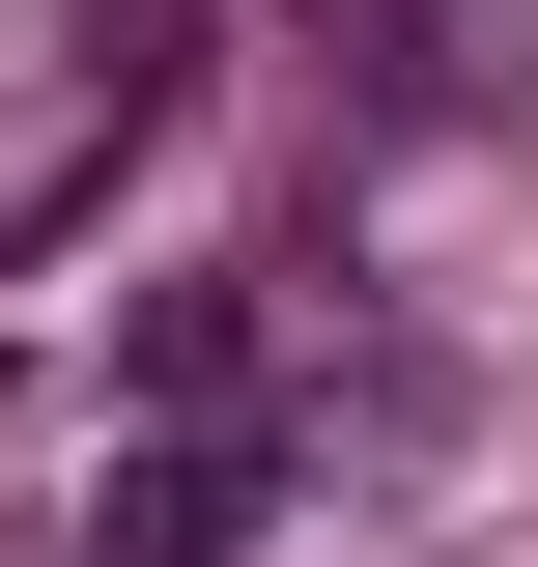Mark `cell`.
<instances>
[{
	"instance_id": "obj_1",
	"label": "cell",
	"mask_w": 538,
	"mask_h": 567,
	"mask_svg": "<svg viewBox=\"0 0 538 567\" xmlns=\"http://www.w3.org/2000/svg\"><path fill=\"white\" fill-rule=\"evenodd\" d=\"M256 539H283V425H114L85 567H256Z\"/></svg>"
},
{
	"instance_id": "obj_2",
	"label": "cell",
	"mask_w": 538,
	"mask_h": 567,
	"mask_svg": "<svg viewBox=\"0 0 538 567\" xmlns=\"http://www.w3.org/2000/svg\"><path fill=\"white\" fill-rule=\"evenodd\" d=\"M256 341H283L256 256H170V284L114 312V398H142V425H256Z\"/></svg>"
}]
</instances>
